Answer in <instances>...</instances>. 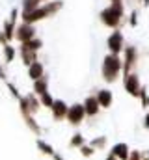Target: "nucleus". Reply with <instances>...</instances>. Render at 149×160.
<instances>
[{
    "label": "nucleus",
    "mask_w": 149,
    "mask_h": 160,
    "mask_svg": "<svg viewBox=\"0 0 149 160\" xmlns=\"http://www.w3.org/2000/svg\"><path fill=\"white\" fill-rule=\"evenodd\" d=\"M99 19L106 28L119 30L121 24L125 22V2L123 0H110V4L105 9H101Z\"/></svg>",
    "instance_id": "obj_1"
},
{
    "label": "nucleus",
    "mask_w": 149,
    "mask_h": 160,
    "mask_svg": "<svg viewBox=\"0 0 149 160\" xmlns=\"http://www.w3.org/2000/svg\"><path fill=\"white\" fill-rule=\"evenodd\" d=\"M62 8H64V0H50V2H45V4H41L37 9L30 11V13H21V22L36 24L39 21H45V19H49V17H54Z\"/></svg>",
    "instance_id": "obj_2"
},
{
    "label": "nucleus",
    "mask_w": 149,
    "mask_h": 160,
    "mask_svg": "<svg viewBox=\"0 0 149 160\" xmlns=\"http://www.w3.org/2000/svg\"><path fill=\"white\" fill-rule=\"evenodd\" d=\"M101 75H103V80H105L106 84H114L116 80L123 75V62H121V56L108 52V54L103 58Z\"/></svg>",
    "instance_id": "obj_3"
},
{
    "label": "nucleus",
    "mask_w": 149,
    "mask_h": 160,
    "mask_svg": "<svg viewBox=\"0 0 149 160\" xmlns=\"http://www.w3.org/2000/svg\"><path fill=\"white\" fill-rule=\"evenodd\" d=\"M17 102H19V112H21V116H23V119H24V125L28 127V130H30L32 134H36V136H41V134H43V128H41L39 121L36 119V116H32V114H30L24 95H23Z\"/></svg>",
    "instance_id": "obj_4"
},
{
    "label": "nucleus",
    "mask_w": 149,
    "mask_h": 160,
    "mask_svg": "<svg viewBox=\"0 0 149 160\" xmlns=\"http://www.w3.org/2000/svg\"><path fill=\"white\" fill-rule=\"evenodd\" d=\"M121 54H123V58H121V62H123V75H129V73H132V71L136 69V65H138L140 50H138L136 45H125V48H123Z\"/></svg>",
    "instance_id": "obj_5"
},
{
    "label": "nucleus",
    "mask_w": 149,
    "mask_h": 160,
    "mask_svg": "<svg viewBox=\"0 0 149 160\" xmlns=\"http://www.w3.org/2000/svg\"><path fill=\"white\" fill-rule=\"evenodd\" d=\"M125 36L121 30H112V34L106 38V47H108V52L110 54H121L123 48H125Z\"/></svg>",
    "instance_id": "obj_6"
},
{
    "label": "nucleus",
    "mask_w": 149,
    "mask_h": 160,
    "mask_svg": "<svg viewBox=\"0 0 149 160\" xmlns=\"http://www.w3.org/2000/svg\"><path fill=\"white\" fill-rule=\"evenodd\" d=\"M86 119V112H84V106L82 102H73L69 108H67V116L65 121L71 125V127H80Z\"/></svg>",
    "instance_id": "obj_7"
},
{
    "label": "nucleus",
    "mask_w": 149,
    "mask_h": 160,
    "mask_svg": "<svg viewBox=\"0 0 149 160\" xmlns=\"http://www.w3.org/2000/svg\"><path fill=\"white\" fill-rule=\"evenodd\" d=\"M21 17V9L19 8H13L11 13H9V19L4 21V26H2V34L6 36V39L11 43V39H15V28H17V21Z\"/></svg>",
    "instance_id": "obj_8"
},
{
    "label": "nucleus",
    "mask_w": 149,
    "mask_h": 160,
    "mask_svg": "<svg viewBox=\"0 0 149 160\" xmlns=\"http://www.w3.org/2000/svg\"><path fill=\"white\" fill-rule=\"evenodd\" d=\"M142 88V80L138 77L136 71L129 73V75H123V89L131 95V97H136L138 99V91Z\"/></svg>",
    "instance_id": "obj_9"
},
{
    "label": "nucleus",
    "mask_w": 149,
    "mask_h": 160,
    "mask_svg": "<svg viewBox=\"0 0 149 160\" xmlns=\"http://www.w3.org/2000/svg\"><path fill=\"white\" fill-rule=\"evenodd\" d=\"M17 54H19V58H21V62H23V65H32L34 62L39 60V52L36 50H32L26 43H19V47H17Z\"/></svg>",
    "instance_id": "obj_10"
},
{
    "label": "nucleus",
    "mask_w": 149,
    "mask_h": 160,
    "mask_svg": "<svg viewBox=\"0 0 149 160\" xmlns=\"http://www.w3.org/2000/svg\"><path fill=\"white\" fill-rule=\"evenodd\" d=\"M34 38H37L34 24H26V22L17 24V28H15V39L19 41V43H26V41L34 39Z\"/></svg>",
    "instance_id": "obj_11"
},
{
    "label": "nucleus",
    "mask_w": 149,
    "mask_h": 160,
    "mask_svg": "<svg viewBox=\"0 0 149 160\" xmlns=\"http://www.w3.org/2000/svg\"><path fill=\"white\" fill-rule=\"evenodd\" d=\"M67 108H69V104H67L64 99H54V104H52V108H50L52 121H56V123H60V121H65Z\"/></svg>",
    "instance_id": "obj_12"
},
{
    "label": "nucleus",
    "mask_w": 149,
    "mask_h": 160,
    "mask_svg": "<svg viewBox=\"0 0 149 160\" xmlns=\"http://www.w3.org/2000/svg\"><path fill=\"white\" fill-rule=\"evenodd\" d=\"M82 106H84L86 118H90V119H95V118L99 116V112H101V106H99V102H97V99H95V95H93V93H91V95H88V97L84 99Z\"/></svg>",
    "instance_id": "obj_13"
},
{
    "label": "nucleus",
    "mask_w": 149,
    "mask_h": 160,
    "mask_svg": "<svg viewBox=\"0 0 149 160\" xmlns=\"http://www.w3.org/2000/svg\"><path fill=\"white\" fill-rule=\"evenodd\" d=\"M95 99H97V102H99V106L101 108H105V110H108L112 106V102H114V93H112L108 88H101V89H95Z\"/></svg>",
    "instance_id": "obj_14"
},
{
    "label": "nucleus",
    "mask_w": 149,
    "mask_h": 160,
    "mask_svg": "<svg viewBox=\"0 0 149 160\" xmlns=\"http://www.w3.org/2000/svg\"><path fill=\"white\" fill-rule=\"evenodd\" d=\"M110 151L116 155V158L117 160H127L129 158V155H131V147H129V143H125V142H117V143H114V147H112Z\"/></svg>",
    "instance_id": "obj_15"
},
{
    "label": "nucleus",
    "mask_w": 149,
    "mask_h": 160,
    "mask_svg": "<svg viewBox=\"0 0 149 160\" xmlns=\"http://www.w3.org/2000/svg\"><path fill=\"white\" fill-rule=\"evenodd\" d=\"M28 77H30V80L34 82V80H39L41 77H45V65L37 60V62H34L32 65H28Z\"/></svg>",
    "instance_id": "obj_16"
},
{
    "label": "nucleus",
    "mask_w": 149,
    "mask_h": 160,
    "mask_svg": "<svg viewBox=\"0 0 149 160\" xmlns=\"http://www.w3.org/2000/svg\"><path fill=\"white\" fill-rule=\"evenodd\" d=\"M24 99H26V104H28V110H30V114L32 116H36L37 112L41 110V102H39V97H37L36 93H26L24 95Z\"/></svg>",
    "instance_id": "obj_17"
},
{
    "label": "nucleus",
    "mask_w": 149,
    "mask_h": 160,
    "mask_svg": "<svg viewBox=\"0 0 149 160\" xmlns=\"http://www.w3.org/2000/svg\"><path fill=\"white\" fill-rule=\"evenodd\" d=\"M32 93H36L37 97L49 93V77H47V75L41 77L39 80H34V89H32Z\"/></svg>",
    "instance_id": "obj_18"
},
{
    "label": "nucleus",
    "mask_w": 149,
    "mask_h": 160,
    "mask_svg": "<svg viewBox=\"0 0 149 160\" xmlns=\"http://www.w3.org/2000/svg\"><path fill=\"white\" fill-rule=\"evenodd\" d=\"M36 147L39 149V153H41V155L50 157V158H52V155L56 153V151H54V147H52L47 140H43V138H37V140H36Z\"/></svg>",
    "instance_id": "obj_19"
},
{
    "label": "nucleus",
    "mask_w": 149,
    "mask_h": 160,
    "mask_svg": "<svg viewBox=\"0 0 149 160\" xmlns=\"http://www.w3.org/2000/svg\"><path fill=\"white\" fill-rule=\"evenodd\" d=\"M2 56H4V63L9 65V63L15 60V56H17V48H15L11 43H8V45L2 47Z\"/></svg>",
    "instance_id": "obj_20"
},
{
    "label": "nucleus",
    "mask_w": 149,
    "mask_h": 160,
    "mask_svg": "<svg viewBox=\"0 0 149 160\" xmlns=\"http://www.w3.org/2000/svg\"><path fill=\"white\" fill-rule=\"evenodd\" d=\"M88 143H90L95 151H105V149L108 147V138H106V136H95V138H91Z\"/></svg>",
    "instance_id": "obj_21"
},
{
    "label": "nucleus",
    "mask_w": 149,
    "mask_h": 160,
    "mask_svg": "<svg viewBox=\"0 0 149 160\" xmlns=\"http://www.w3.org/2000/svg\"><path fill=\"white\" fill-rule=\"evenodd\" d=\"M84 143H88V142H86V138H84L82 132H74L73 136L69 138V147L71 149H80Z\"/></svg>",
    "instance_id": "obj_22"
},
{
    "label": "nucleus",
    "mask_w": 149,
    "mask_h": 160,
    "mask_svg": "<svg viewBox=\"0 0 149 160\" xmlns=\"http://www.w3.org/2000/svg\"><path fill=\"white\" fill-rule=\"evenodd\" d=\"M41 4H43L41 0H23V4H21V13H30V11L37 9Z\"/></svg>",
    "instance_id": "obj_23"
},
{
    "label": "nucleus",
    "mask_w": 149,
    "mask_h": 160,
    "mask_svg": "<svg viewBox=\"0 0 149 160\" xmlns=\"http://www.w3.org/2000/svg\"><path fill=\"white\" fill-rule=\"evenodd\" d=\"M39 102H41V108L50 110V108H52V104H54V97H52V95H50V91H49V93H45V95H41V97H39Z\"/></svg>",
    "instance_id": "obj_24"
},
{
    "label": "nucleus",
    "mask_w": 149,
    "mask_h": 160,
    "mask_svg": "<svg viewBox=\"0 0 149 160\" xmlns=\"http://www.w3.org/2000/svg\"><path fill=\"white\" fill-rule=\"evenodd\" d=\"M78 153H80V155H82L84 158H91V157H93V155H95L97 151H95V149H93V147H91L90 143H84V145H82V147L78 149Z\"/></svg>",
    "instance_id": "obj_25"
},
{
    "label": "nucleus",
    "mask_w": 149,
    "mask_h": 160,
    "mask_svg": "<svg viewBox=\"0 0 149 160\" xmlns=\"http://www.w3.org/2000/svg\"><path fill=\"white\" fill-rule=\"evenodd\" d=\"M6 86H8V91H9V93H11V95H13V97H15L17 101H19V99L23 97V93L19 91V88H17V86H15L13 82H9V80H8V82H6Z\"/></svg>",
    "instance_id": "obj_26"
},
{
    "label": "nucleus",
    "mask_w": 149,
    "mask_h": 160,
    "mask_svg": "<svg viewBox=\"0 0 149 160\" xmlns=\"http://www.w3.org/2000/svg\"><path fill=\"white\" fill-rule=\"evenodd\" d=\"M26 45H28V47H30L32 50L39 52V50H41V47H43V39H41V38H34V39L26 41Z\"/></svg>",
    "instance_id": "obj_27"
},
{
    "label": "nucleus",
    "mask_w": 149,
    "mask_h": 160,
    "mask_svg": "<svg viewBox=\"0 0 149 160\" xmlns=\"http://www.w3.org/2000/svg\"><path fill=\"white\" fill-rule=\"evenodd\" d=\"M127 22H129V26H131V28H136V26H138V9H136V8L131 11V15H129Z\"/></svg>",
    "instance_id": "obj_28"
},
{
    "label": "nucleus",
    "mask_w": 149,
    "mask_h": 160,
    "mask_svg": "<svg viewBox=\"0 0 149 160\" xmlns=\"http://www.w3.org/2000/svg\"><path fill=\"white\" fill-rule=\"evenodd\" d=\"M127 160H144V151L140 149H131V155Z\"/></svg>",
    "instance_id": "obj_29"
},
{
    "label": "nucleus",
    "mask_w": 149,
    "mask_h": 160,
    "mask_svg": "<svg viewBox=\"0 0 149 160\" xmlns=\"http://www.w3.org/2000/svg\"><path fill=\"white\" fill-rule=\"evenodd\" d=\"M0 80H4V82H8V71H6V63H0Z\"/></svg>",
    "instance_id": "obj_30"
},
{
    "label": "nucleus",
    "mask_w": 149,
    "mask_h": 160,
    "mask_svg": "<svg viewBox=\"0 0 149 160\" xmlns=\"http://www.w3.org/2000/svg\"><path fill=\"white\" fill-rule=\"evenodd\" d=\"M142 125H144V128L149 130V112H146V116H144V121H142Z\"/></svg>",
    "instance_id": "obj_31"
},
{
    "label": "nucleus",
    "mask_w": 149,
    "mask_h": 160,
    "mask_svg": "<svg viewBox=\"0 0 149 160\" xmlns=\"http://www.w3.org/2000/svg\"><path fill=\"white\" fill-rule=\"evenodd\" d=\"M8 43H9V41L6 39V36H4V34H2V30H0V45L4 47V45H8Z\"/></svg>",
    "instance_id": "obj_32"
},
{
    "label": "nucleus",
    "mask_w": 149,
    "mask_h": 160,
    "mask_svg": "<svg viewBox=\"0 0 149 160\" xmlns=\"http://www.w3.org/2000/svg\"><path fill=\"white\" fill-rule=\"evenodd\" d=\"M105 160H117V158H116V155H114L112 151H108V153H106V157H105Z\"/></svg>",
    "instance_id": "obj_33"
},
{
    "label": "nucleus",
    "mask_w": 149,
    "mask_h": 160,
    "mask_svg": "<svg viewBox=\"0 0 149 160\" xmlns=\"http://www.w3.org/2000/svg\"><path fill=\"white\" fill-rule=\"evenodd\" d=\"M52 160H65V158H64V155H60V153H54V155H52Z\"/></svg>",
    "instance_id": "obj_34"
},
{
    "label": "nucleus",
    "mask_w": 149,
    "mask_h": 160,
    "mask_svg": "<svg viewBox=\"0 0 149 160\" xmlns=\"http://www.w3.org/2000/svg\"><path fill=\"white\" fill-rule=\"evenodd\" d=\"M144 160H149V149L147 151H144Z\"/></svg>",
    "instance_id": "obj_35"
},
{
    "label": "nucleus",
    "mask_w": 149,
    "mask_h": 160,
    "mask_svg": "<svg viewBox=\"0 0 149 160\" xmlns=\"http://www.w3.org/2000/svg\"><path fill=\"white\" fill-rule=\"evenodd\" d=\"M142 6H144V8H147V6H149V0H142Z\"/></svg>",
    "instance_id": "obj_36"
},
{
    "label": "nucleus",
    "mask_w": 149,
    "mask_h": 160,
    "mask_svg": "<svg viewBox=\"0 0 149 160\" xmlns=\"http://www.w3.org/2000/svg\"><path fill=\"white\" fill-rule=\"evenodd\" d=\"M146 110L149 112V97H147V104H146Z\"/></svg>",
    "instance_id": "obj_37"
},
{
    "label": "nucleus",
    "mask_w": 149,
    "mask_h": 160,
    "mask_svg": "<svg viewBox=\"0 0 149 160\" xmlns=\"http://www.w3.org/2000/svg\"><path fill=\"white\" fill-rule=\"evenodd\" d=\"M41 2H47V0H41Z\"/></svg>",
    "instance_id": "obj_38"
},
{
    "label": "nucleus",
    "mask_w": 149,
    "mask_h": 160,
    "mask_svg": "<svg viewBox=\"0 0 149 160\" xmlns=\"http://www.w3.org/2000/svg\"><path fill=\"white\" fill-rule=\"evenodd\" d=\"M147 56H149V52H147Z\"/></svg>",
    "instance_id": "obj_39"
}]
</instances>
